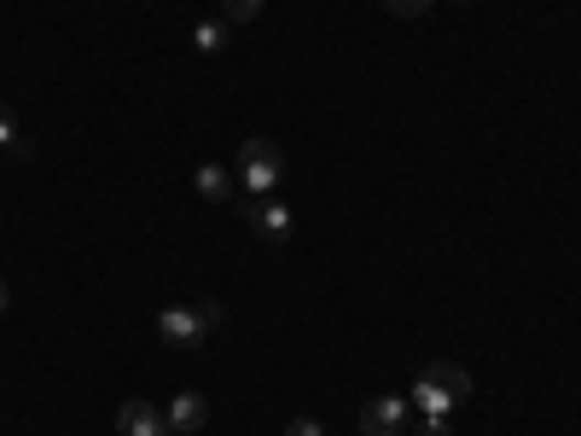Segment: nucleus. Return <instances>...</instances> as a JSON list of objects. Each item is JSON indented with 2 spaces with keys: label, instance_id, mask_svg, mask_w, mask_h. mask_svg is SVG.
I'll use <instances>...</instances> for the list:
<instances>
[{
  "label": "nucleus",
  "instance_id": "nucleus-1",
  "mask_svg": "<svg viewBox=\"0 0 581 436\" xmlns=\"http://www.w3.org/2000/svg\"><path fill=\"white\" fill-rule=\"evenodd\" d=\"M471 396V372L453 361H430L413 384V407H425V419H448L453 407H465Z\"/></svg>",
  "mask_w": 581,
  "mask_h": 436
},
{
  "label": "nucleus",
  "instance_id": "nucleus-2",
  "mask_svg": "<svg viewBox=\"0 0 581 436\" xmlns=\"http://www.w3.org/2000/svg\"><path fill=\"white\" fill-rule=\"evenodd\" d=\"M221 326V308L204 303V308H186V303H169L157 315V338L169 349H198V338H210V331Z\"/></svg>",
  "mask_w": 581,
  "mask_h": 436
},
{
  "label": "nucleus",
  "instance_id": "nucleus-3",
  "mask_svg": "<svg viewBox=\"0 0 581 436\" xmlns=\"http://www.w3.org/2000/svg\"><path fill=\"white\" fill-rule=\"evenodd\" d=\"M279 175H285V157H279L274 140H244L239 145V181H244V193H274Z\"/></svg>",
  "mask_w": 581,
  "mask_h": 436
},
{
  "label": "nucleus",
  "instance_id": "nucleus-4",
  "mask_svg": "<svg viewBox=\"0 0 581 436\" xmlns=\"http://www.w3.org/2000/svg\"><path fill=\"white\" fill-rule=\"evenodd\" d=\"M402 425H407V402L402 396H379V402L361 407V430L366 436H402Z\"/></svg>",
  "mask_w": 581,
  "mask_h": 436
},
{
  "label": "nucleus",
  "instance_id": "nucleus-5",
  "mask_svg": "<svg viewBox=\"0 0 581 436\" xmlns=\"http://www.w3.org/2000/svg\"><path fill=\"white\" fill-rule=\"evenodd\" d=\"M117 425H122V436H169V419L152 402H122Z\"/></svg>",
  "mask_w": 581,
  "mask_h": 436
},
{
  "label": "nucleus",
  "instance_id": "nucleus-6",
  "mask_svg": "<svg viewBox=\"0 0 581 436\" xmlns=\"http://www.w3.org/2000/svg\"><path fill=\"white\" fill-rule=\"evenodd\" d=\"M163 419H169V436H193L204 419H210V407H204V396H198V390H180V396L169 402V413H163Z\"/></svg>",
  "mask_w": 581,
  "mask_h": 436
},
{
  "label": "nucleus",
  "instance_id": "nucleus-7",
  "mask_svg": "<svg viewBox=\"0 0 581 436\" xmlns=\"http://www.w3.org/2000/svg\"><path fill=\"white\" fill-rule=\"evenodd\" d=\"M251 227H256V233L262 239H290V210H285V204H251Z\"/></svg>",
  "mask_w": 581,
  "mask_h": 436
},
{
  "label": "nucleus",
  "instance_id": "nucleus-8",
  "mask_svg": "<svg viewBox=\"0 0 581 436\" xmlns=\"http://www.w3.org/2000/svg\"><path fill=\"white\" fill-rule=\"evenodd\" d=\"M193 186H198V198H210V204H227V198H233V175H227L221 163H204V170L193 175Z\"/></svg>",
  "mask_w": 581,
  "mask_h": 436
},
{
  "label": "nucleus",
  "instance_id": "nucleus-9",
  "mask_svg": "<svg viewBox=\"0 0 581 436\" xmlns=\"http://www.w3.org/2000/svg\"><path fill=\"white\" fill-rule=\"evenodd\" d=\"M262 18V0H221V24L227 30H244V24H256Z\"/></svg>",
  "mask_w": 581,
  "mask_h": 436
},
{
  "label": "nucleus",
  "instance_id": "nucleus-10",
  "mask_svg": "<svg viewBox=\"0 0 581 436\" xmlns=\"http://www.w3.org/2000/svg\"><path fill=\"white\" fill-rule=\"evenodd\" d=\"M193 47H198V53H210V58L227 53V24H221V18H210V24H198V30H193Z\"/></svg>",
  "mask_w": 581,
  "mask_h": 436
},
{
  "label": "nucleus",
  "instance_id": "nucleus-11",
  "mask_svg": "<svg viewBox=\"0 0 581 436\" xmlns=\"http://www.w3.org/2000/svg\"><path fill=\"white\" fill-rule=\"evenodd\" d=\"M384 12H396V18H419V12H430V0H384Z\"/></svg>",
  "mask_w": 581,
  "mask_h": 436
},
{
  "label": "nucleus",
  "instance_id": "nucleus-12",
  "mask_svg": "<svg viewBox=\"0 0 581 436\" xmlns=\"http://www.w3.org/2000/svg\"><path fill=\"white\" fill-rule=\"evenodd\" d=\"M285 436H326V425H320V419H308V413H297V419L285 425Z\"/></svg>",
  "mask_w": 581,
  "mask_h": 436
},
{
  "label": "nucleus",
  "instance_id": "nucleus-13",
  "mask_svg": "<svg viewBox=\"0 0 581 436\" xmlns=\"http://www.w3.org/2000/svg\"><path fill=\"white\" fill-rule=\"evenodd\" d=\"M0 145H7V152L18 145V122H12V111H7V106H0Z\"/></svg>",
  "mask_w": 581,
  "mask_h": 436
},
{
  "label": "nucleus",
  "instance_id": "nucleus-14",
  "mask_svg": "<svg viewBox=\"0 0 581 436\" xmlns=\"http://www.w3.org/2000/svg\"><path fill=\"white\" fill-rule=\"evenodd\" d=\"M413 436H453V430H448V419H425V425L413 430Z\"/></svg>",
  "mask_w": 581,
  "mask_h": 436
},
{
  "label": "nucleus",
  "instance_id": "nucleus-15",
  "mask_svg": "<svg viewBox=\"0 0 581 436\" xmlns=\"http://www.w3.org/2000/svg\"><path fill=\"white\" fill-rule=\"evenodd\" d=\"M7 308H12V291H7V280H0V315H7Z\"/></svg>",
  "mask_w": 581,
  "mask_h": 436
},
{
  "label": "nucleus",
  "instance_id": "nucleus-16",
  "mask_svg": "<svg viewBox=\"0 0 581 436\" xmlns=\"http://www.w3.org/2000/svg\"><path fill=\"white\" fill-rule=\"evenodd\" d=\"M460 7H471V0H460Z\"/></svg>",
  "mask_w": 581,
  "mask_h": 436
}]
</instances>
